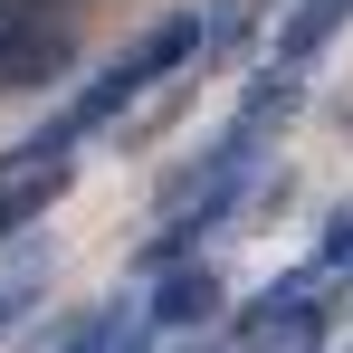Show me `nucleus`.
Returning a JSON list of instances; mask_svg holds the SVG:
<instances>
[{"label":"nucleus","instance_id":"nucleus-1","mask_svg":"<svg viewBox=\"0 0 353 353\" xmlns=\"http://www.w3.org/2000/svg\"><path fill=\"white\" fill-rule=\"evenodd\" d=\"M67 181H77V143H67L58 124H48V134H29L19 153H0V239L29 230V220L67 191Z\"/></svg>","mask_w":353,"mask_h":353},{"label":"nucleus","instance_id":"nucleus-2","mask_svg":"<svg viewBox=\"0 0 353 353\" xmlns=\"http://www.w3.org/2000/svg\"><path fill=\"white\" fill-rule=\"evenodd\" d=\"M230 353H325V305H315V277H277L239 315Z\"/></svg>","mask_w":353,"mask_h":353},{"label":"nucleus","instance_id":"nucleus-3","mask_svg":"<svg viewBox=\"0 0 353 353\" xmlns=\"http://www.w3.org/2000/svg\"><path fill=\"white\" fill-rule=\"evenodd\" d=\"M191 48H201V10H172V19H153V29H143V39H134L115 67H124V86L143 96V86H153V77H172Z\"/></svg>","mask_w":353,"mask_h":353},{"label":"nucleus","instance_id":"nucleus-4","mask_svg":"<svg viewBox=\"0 0 353 353\" xmlns=\"http://www.w3.org/2000/svg\"><path fill=\"white\" fill-rule=\"evenodd\" d=\"M210 305H220V277L181 258V268H163V287H153V305H143V315H153V325H172V334H181V325H201Z\"/></svg>","mask_w":353,"mask_h":353},{"label":"nucleus","instance_id":"nucleus-5","mask_svg":"<svg viewBox=\"0 0 353 353\" xmlns=\"http://www.w3.org/2000/svg\"><path fill=\"white\" fill-rule=\"evenodd\" d=\"M344 19H353V0H296L287 19H277V67H305L334 29H344Z\"/></svg>","mask_w":353,"mask_h":353},{"label":"nucleus","instance_id":"nucleus-6","mask_svg":"<svg viewBox=\"0 0 353 353\" xmlns=\"http://www.w3.org/2000/svg\"><path fill=\"white\" fill-rule=\"evenodd\" d=\"M58 67H67V39H58V29H29V19L10 29V48H0V86H48Z\"/></svg>","mask_w":353,"mask_h":353},{"label":"nucleus","instance_id":"nucleus-7","mask_svg":"<svg viewBox=\"0 0 353 353\" xmlns=\"http://www.w3.org/2000/svg\"><path fill=\"white\" fill-rule=\"evenodd\" d=\"M143 334H153V315H134V305H105V315H86V325H77L58 353H143Z\"/></svg>","mask_w":353,"mask_h":353},{"label":"nucleus","instance_id":"nucleus-8","mask_svg":"<svg viewBox=\"0 0 353 353\" xmlns=\"http://www.w3.org/2000/svg\"><path fill=\"white\" fill-rule=\"evenodd\" d=\"M315 268H325V277H353V201L325 220V239H315Z\"/></svg>","mask_w":353,"mask_h":353},{"label":"nucleus","instance_id":"nucleus-9","mask_svg":"<svg viewBox=\"0 0 353 353\" xmlns=\"http://www.w3.org/2000/svg\"><path fill=\"white\" fill-rule=\"evenodd\" d=\"M10 29H19V0H0V48H10Z\"/></svg>","mask_w":353,"mask_h":353}]
</instances>
